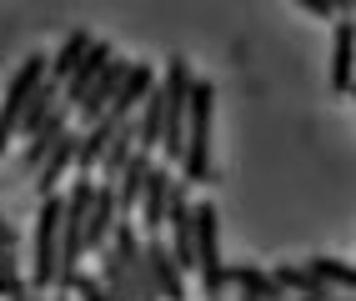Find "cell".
<instances>
[{"label":"cell","instance_id":"obj_7","mask_svg":"<svg viewBox=\"0 0 356 301\" xmlns=\"http://www.w3.org/2000/svg\"><path fill=\"white\" fill-rule=\"evenodd\" d=\"M121 226V196L111 181H96V201H90V226H86V251H111V236Z\"/></svg>","mask_w":356,"mask_h":301},{"label":"cell","instance_id":"obj_5","mask_svg":"<svg viewBox=\"0 0 356 301\" xmlns=\"http://www.w3.org/2000/svg\"><path fill=\"white\" fill-rule=\"evenodd\" d=\"M331 86L341 96L356 90V6H346V15L331 31Z\"/></svg>","mask_w":356,"mask_h":301},{"label":"cell","instance_id":"obj_9","mask_svg":"<svg viewBox=\"0 0 356 301\" xmlns=\"http://www.w3.org/2000/svg\"><path fill=\"white\" fill-rule=\"evenodd\" d=\"M161 86V76L151 71V65H131V76H126V86H121V96H115V106H111V121H136V111L151 101V90Z\"/></svg>","mask_w":356,"mask_h":301},{"label":"cell","instance_id":"obj_12","mask_svg":"<svg viewBox=\"0 0 356 301\" xmlns=\"http://www.w3.org/2000/svg\"><path fill=\"white\" fill-rule=\"evenodd\" d=\"M76 146H81V136L70 131L65 141L51 151V161H45V166L35 171V191H40V201H45V196H60V181H65V171L76 166Z\"/></svg>","mask_w":356,"mask_h":301},{"label":"cell","instance_id":"obj_4","mask_svg":"<svg viewBox=\"0 0 356 301\" xmlns=\"http://www.w3.org/2000/svg\"><path fill=\"white\" fill-rule=\"evenodd\" d=\"M171 191H176V176H171V166H165V161H156L146 191H140V211H136L140 231H146V241L165 231V216H171Z\"/></svg>","mask_w":356,"mask_h":301},{"label":"cell","instance_id":"obj_8","mask_svg":"<svg viewBox=\"0 0 356 301\" xmlns=\"http://www.w3.org/2000/svg\"><path fill=\"white\" fill-rule=\"evenodd\" d=\"M111 60H115L111 40H96V45H90V56L76 65V76L65 81V111H81V106H86V96L96 90V81L106 76V65H111Z\"/></svg>","mask_w":356,"mask_h":301},{"label":"cell","instance_id":"obj_6","mask_svg":"<svg viewBox=\"0 0 356 301\" xmlns=\"http://www.w3.org/2000/svg\"><path fill=\"white\" fill-rule=\"evenodd\" d=\"M146 261H151V291H156V301H186V296H191V291H186V271L171 257L165 236L146 241Z\"/></svg>","mask_w":356,"mask_h":301},{"label":"cell","instance_id":"obj_15","mask_svg":"<svg viewBox=\"0 0 356 301\" xmlns=\"http://www.w3.org/2000/svg\"><path fill=\"white\" fill-rule=\"evenodd\" d=\"M306 266H312L321 282L337 291V296H356V266H351V261H337V257H312Z\"/></svg>","mask_w":356,"mask_h":301},{"label":"cell","instance_id":"obj_1","mask_svg":"<svg viewBox=\"0 0 356 301\" xmlns=\"http://www.w3.org/2000/svg\"><path fill=\"white\" fill-rule=\"evenodd\" d=\"M211 121H216V81H196L191 131H186V156H181V181L186 186H206L211 181Z\"/></svg>","mask_w":356,"mask_h":301},{"label":"cell","instance_id":"obj_2","mask_svg":"<svg viewBox=\"0 0 356 301\" xmlns=\"http://www.w3.org/2000/svg\"><path fill=\"white\" fill-rule=\"evenodd\" d=\"M60 221H65V196H45L31 241V291L60 286Z\"/></svg>","mask_w":356,"mask_h":301},{"label":"cell","instance_id":"obj_13","mask_svg":"<svg viewBox=\"0 0 356 301\" xmlns=\"http://www.w3.org/2000/svg\"><path fill=\"white\" fill-rule=\"evenodd\" d=\"M226 286H236L241 296H256V301H286L281 282L261 266H226Z\"/></svg>","mask_w":356,"mask_h":301},{"label":"cell","instance_id":"obj_3","mask_svg":"<svg viewBox=\"0 0 356 301\" xmlns=\"http://www.w3.org/2000/svg\"><path fill=\"white\" fill-rule=\"evenodd\" d=\"M45 76H51V56H45V51H31L26 60L15 65L10 90H6V101H0V156H6L10 136L20 131V121H26V106L35 101V90L45 86Z\"/></svg>","mask_w":356,"mask_h":301},{"label":"cell","instance_id":"obj_19","mask_svg":"<svg viewBox=\"0 0 356 301\" xmlns=\"http://www.w3.org/2000/svg\"><path fill=\"white\" fill-rule=\"evenodd\" d=\"M341 301H356V296H341Z\"/></svg>","mask_w":356,"mask_h":301},{"label":"cell","instance_id":"obj_11","mask_svg":"<svg viewBox=\"0 0 356 301\" xmlns=\"http://www.w3.org/2000/svg\"><path fill=\"white\" fill-rule=\"evenodd\" d=\"M156 161H161V156L136 151V156H131V166L121 171V181H115V196H121V216L140 211V191H146V181H151V171H156Z\"/></svg>","mask_w":356,"mask_h":301},{"label":"cell","instance_id":"obj_14","mask_svg":"<svg viewBox=\"0 0 356 301\" xmlns=\"http://www.w3.org/2000/svg\"><path fill=\"white\" fill-rule=\"evenodd\" d=\"M90 45H96V35H90V31H70L65 40H60V51H56V60H51V81H70V76H76V65L90 56Z\"/></svg>","mask_w":356,"mask_h":301},{"label":"cell","instance_id":"obj_16","mask_svg":"<svg viewBox=\"0 0 356 301\" xmlns=\"http://www.w3.org/2000/svg\"><path fill=\"white\" fill-rule=\"evenodd\" d=\"M65 291L76 296V301H115V296L106 291V282H101V276H90V271H76V276L65 282Z\"/></svg>","mask_w":356,"mask_h":301},{"label":"cell","instance_id":"obj_20","mask_svg":"<svg viewBox=\"0 0 356 301\" xmlns=\"http://www.w3.org/2000/svg\"><path fill=\"white\" fill-rule=\"evenodd\" d=\"M351 101H356V90H351Z\"/></svg>","mask_w":356,"mask_h":301},{"label":"cell","instance_id":"obj_18","mask_svg":"<svg viewBox=\"0 0 356 301\" xmlns=\"http://www.w3.org/2000/svg\"><path fill=\"white\" fill-rule=\"evenodd\" d=\"M15 301H51V296H40V291H26V296H15ZM60 301H70V296H60Z\"/></svg>","mask_w":356,"mask_h":301},{"label":"cell","instance_id":"obj_10","mask_svg":"<svg viewBox=\"0 0 356 301\" xmlns=\"http://www.w3.org/2000/svg\"><path fill=\"white\" fill-rule=\"evenodd\" d=\"M126 121H96V126H86L81 131V146H76V171L81 176H90V171H101V161H106V151H111V141H115V131H121Z\"/></svg>","mask_w":356,"mask_h":301},{"label":"cell","instance_id":"obj_17","mask_svg":"<svg viewBox=\"0 0 356 301\" xmlns=\"http://www.w3.org/2000/svg\"><path fill=\"white\" fill-rule=\"evenodd\" d=\"M0 246H6V251H15V246H20V236H15V226H10L6 216H0Z\"/></svg>","mask_w":356,"mask_h":301}]
</instances>
